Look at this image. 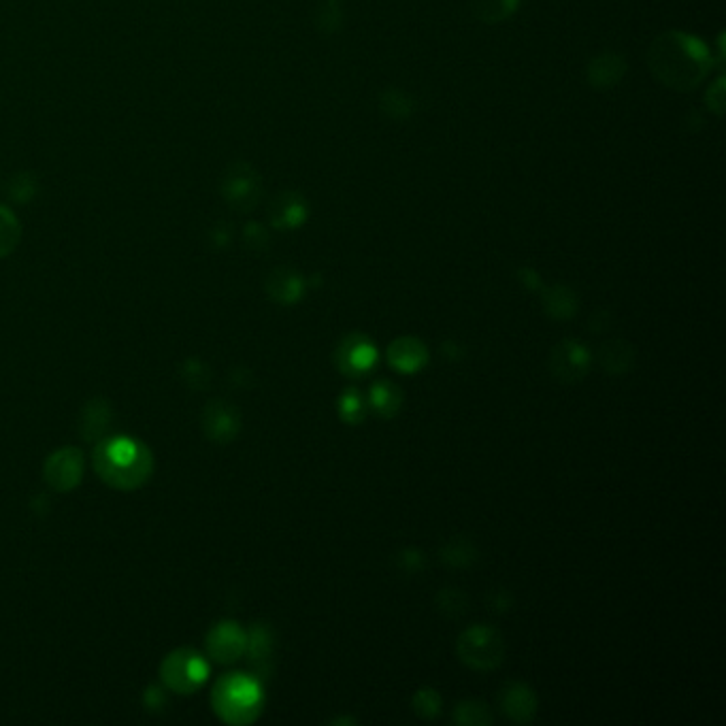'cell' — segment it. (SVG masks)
Masks as SVG:
<instances>
[{
	"label": "cell",
	"mask_w": 726,
	"mask_h": 726,
	"mask_svg": "<svg viewBox=\"0 0 726 726\" xmlns=\"http://www.w3.org/2000/svg\"><path fill=\"white\" fill-rule=\"evenodd\" d=\"M648 62L656 79L673 90L699 86L709 71L707 49L680 32L658 37L650 47Z\"/></svg>",
	"instance_id": "cell-1"
},
{
	"label": "cell",
	"mask_w": 726,
	"mask_h": 726,
	"mask_svg": "<svg viewBox=\"0 0 726 726\" xmlns=\"http://www.w3.org/2000/svg\"><path fill=\"white\" fill-rule=\"evenodd\" d=\"M94 469L111 488L135 490L150 480L154 458L139 441L107 439L94 450Z\"/></svg>",
	"instance_id": "cell-2"
},
{
	"label": "cell",
	"mask_w": 726,
	"mask_h": 726,
	"mask_svg": "<svg viewBox=\"0 0 726 726\" xmlns=\"http://www.w3.org/2000/svg\"><path fill=\"white\" fill-rule=\"evenodd\" d=\"M211 703L228 724H250L260 716L262 690L250 675L230 673L213 688Z\"/></svg>",
	"instance_id": "cell-3"
},
{
	"label": "cell",
	"mask_w": 726,
	"mask_h": 726,
	"mask_svg": "<svg viewBox=\"0 0 726 726\" xmlns=\"http://www.w3.org/2000/svg\"><path fill=\"white\" fill-rule=\"evenodd\" d=\"M456 654L467 667L475 671H490L503 663L505 641L492 626L475 624L458 637Z\"/></svg>",
	"instance_id": "cell-4"
},
{
	"label": "cell",
	"mask_w": 726,
	"mask_h": 726,
	"mask_svg": "<svg viewBox=\"0 0 726 726\" xmlns=\"http://www.w3.org/2000/svg\"><path fill=\"white\" fill-rule=\"evenodd\" d=\"M209 675L207 660L194 650H175L171 652L160 667V678L164 686L188 695L201 686Z\"/></svg>",
	"instance_id": "cell-5"
},
{
	"label": "cell",
	"mask_w": 726,
	"mask_h": 726,
	"mask_svg": "<svg viewBox=\"0 0 726 726\" xmlns=\"http://www.w3.org/2000/svg\"><path fill=\"white\" fill-rule=\"evenodd\" d=\"M222 196L237 211H252L262 194L260 175L247 162L230 164L222 177Z\"/></svg>",
	"instance_id": "cell-6"
},
{
	"label": "cell",
	"mask_w": 726,
	"mask_h": 726,
	"mask_svg": "<svg viewBox=\"0 0 726 726\" xmlns=\"http://www.w3.org/2000/svg\"><path fill=\"white\" fill-rule=\"evenodd\" d=\"M550 371L560 384H575L590 371V352L580 341L558 343L550 354Z\"/></svg>",
	"instance_id": "cell-7"
},
{
	"label": "cell",
	"mask_w": 726,
	"mask_h": 726,
	"mask_svg": "<svg viewBox=\"0 0 726 726\" xmlns=\"http://www.w3.org/2000/svg\"><path fill=\"white\" fill-rule=\"evenodd\" d=\"M84 475V456L77 448H64L45 462V482L58 492L73 490Z\"/></svg>",
	"instance_id": "cell-8"
},
{
	"label": "cell",
	"mask_w": 726,
	"mask_h": 726,
	"mask_svg": "<svg viewBox=\"0 0 726 726\" xmlns=\"http://www.w3.org/2000/svg\"><path fill=\"white\" fill-rule=\"evenodd\" d=\"M335 360L341 373L350 377H360L373 369V365L377 362V352L367 337L350 335L341 341Z\"/></svg>",
	"instance_id": "cell-9"
},
{
	"label": "cell",
	"mask_w": 726,
	"mask_h": 726,
	"mask_svg": "<svg viewBox=\"0 0 726 726\" xmlns=\"http://www.w3.org/2000/svg\"><path fill=\"white\" fill-rule=\"evenodd\" d=\"M247 650V635L235 622H222L207 635V652L218 663H235Z\"/></svg>",
	"instance_id": "cell-10"
},
{
	"label": "cell",
	"mask_w": 726,
	"mask_h": 726,
	"mask_svg": "<svg viewBox=\"0 0 726 726\" xmlns=\"http://www.w3.org/2000/svg\"><path fill=\"white\" fill-rule=\"evenodd\" d=\"M501 709L518 724H528L537 714V695L531 686L522 682H511L501 690Z\"/></svg>",
	"instance_id": "cell-11"
},
{
	"label": "cell",
	"mask_w": 726,
	"mask_h": 726,
	"mask_svg": "<svg viewBox=\"0 0 726 726\" xmlns=\"http://www.w3.org/2000/svg\"><path fill=\"white\" fill-rule=\"evenodd\" d=\"M388 362L401 373H416L426 367L428 350L426 345L416 337H399L390 343Z\"/></svg>",
	"instance_id": "cell-12"
},
{
	"label": "cell",
	"mask_w": 726,
	"mask_h": 726,
	"mask_svg": "<svg viewBox=\"0 0 726 726\" xmlns=\"http://www.w3.org/2000/svg\"><path fill=\"white\" fill-rule=\"evenodd\" d=\"M239 414L237 411L222 403V401H213L207 409H205V433L216 439V441H228L233 439L239 431Z\"/></svg>",
	"instance_id": "cell-13"
},
{
	"label": "cell",
	"mask_w": 726,
	"mask_h": 726,
	"mask_svg": "<svg viewBox=\"0 0 726 726\" xmlns=\"http://www.w3.org/2000/svg\"><path fill=\"white\" fill-rule=\"evenodd\" d=\"M269 216L277 228H296V226H301L307 218V205L301 194L282 192L271 203Z\"/></svg>",
	"instance_id": "cell-14"
},
{
	"label": "cell",
	"mask_w": 726,
	"mask_h": 726,
	"mask_svg": "<svg viewBox=\"0 0 726 726\" xmlns=\"http://www.w3.org/2000/svg\"><path fill=\"white\" fill-rule=\"evenodd\" d=\"M635 348L624 339H612L607 341L601 352H599V362L601 367L612 373V375H622L629 373L635 367Z\"/></svg>",
	"instance_id": "cell-15"
},
{
	"label": "cell",
	"mask_w": 726,
	"mask_h": 726,
	"mask_svg": "<svg viewBox=\"0 0 726 726\" xmlns=\"http://www.w3.org/2000/svg\"><path fill=\"white\" fill-rule=\"evenodd\" d=\"M267 292L277 303H296L303 296V279L292 269H277L267 279Z\"/></svg>",
	"instance_id": "cell-16"
},
{
	"label": "cell",
	"mask_w": 726,
	"mask_h": 726,
	"mask_svg": "<svg viewBox=\"0 0 726 726\" xmlns=\"http://www.w3.org/2000/svg\"><path fill=\"white\" fill-rule=\"evenodd\" d=\"M369 403L375 409V414L382 418H392L401 409L403 394L392 382H379L369 392Z\"/></svg>",
	"instance_id": "cell-17"
},
{
	"label": "cell",
	"mask_w": 726,
	"mask_h": 726,
	"mask_svg": "<svg viewBox=\"0 0 726 726\" xmlns=\"http://www.w3.org/2000/svg\"><path fill=\"white\" fill-rule=\"evenodd\" d=\"M624 69H626L624 60L620 56L609 54V56H601L597 60H592L590 69H588V77H590V81L594 86H599V88L607 86L609 88V86H614L616 81L622 77Z\"/></svg>",
	"instance_id": "cell-18"
},
{
	"label": "cell",
	"mask_w": 726,
	"mask_h": 726,
	"mask_svg": "<svg viewBox=\"0 0 726 726\" xmlns=\"http://www.w3.org/2000/svg\"><path fill=\"white\" fill-rule=\"evenodd\" d=\"M546 311L556 320H569L577 311V296L567 286H554L543 294Z\"/></svg>",
	"instance_id": "cell-19"
},
{
	"label": "cell",
	"mask_w": 726,
	"mask_h": 726,
	"mask_svg": "<svg viewBox=\"0 0 726 726\" xmlns=\"http://www.w3.org/2000/svg\"><path fill=\"white\" fill-rule=\"evenodd\" d=\"M441 560L445 565L454 567V569L469 567L477 560L475 543L465 539V537H454V539H450L448 543H443V546H441Z\"/></svg>",
	"instance_id": "cell-20"
},
{
	"label": "cell",
	"mask_w": 726,
	"mask_h": 726,
	"mask_svg": "<svg viewBox=\"0 0 726 726\" xmlns=\"http://www.w3.org/2000/svg\"><path fill=\"white\" fill-rule=\"evenodd\" d=\"M518 0H473V13L482 22H503L514 13Z\"/></svg>",
	"instance_id": "cell-21"
},
{
	"label": "cell",
	"mask_w": 726,
	"mask_h": 726,
	"mask_svg": "<svg viewBox=\"0 0 726 726\" xmlns=\"http://www.w3.org/2000/svg\"><path fill=\"white\" fill-rule=\"evenodd\" d=\"M452 718L460 726H488L494 720L490 707L480 703V701H462V703H458Z\"/></svg>",
	"instance_id": "cell-22"
},
{
	"label": "cell",
	"mask_w": 726,
	"mask_h": 726,
	"mask_svg": "<svg viewBox=\"0 0 726 726\" xmlns=\"http://www.w3.org/2000/svg\"><path fill=\"white\" fill-rule=\"evenodd\" d=\"M22 228L18 218L7 207H0V258L9 256L18 247Z\"/></svg>",
	"instance_id": "cell-23"
},
{
	"label": "cell",
	"mask_w": 726,
	"mask_h": 726,
	"mask_svg": "<svg viewBox=\"0 0 726 726\" xmlns=\"http://www.w3.org/2000/svg\"><path fill=\"white\" fill-rule=\"evenodd\" d=\"M437 609L448 618H460L467 614V605H469V597L458 588H443L437 594Z\"/></svg>",
	"instance_id": "cell-24"
},
{
	"label": "cell",
	"mask_w": 726,
	"mask_h": 726,
	"mask_svg": "<svg viewBox=\"0 0 726 726\" xmlns=\"http://www.w3.org/2000/svg\"><path fill=\"white\" fill-rule=\"evenodd\" d=\"M414 709L420 718H435L441 712V697L433 688H422L414 695Z\"/></svg>",
	"instance_id": "cell-25"
},
{
	"label": "cell",
	"mask_w": 726,
	"mask_h": 726,
	"mask_svg": "<svg viewBox=\"0 0 726 726\" xmlns=\"http://www.w3.org/2000/svg\"><path fill=\"white\" fill-rule=\"evenodd\" d=\"M382 109L390 115V118H407L411 111V103L407 101V96L403 92L392 90V92L384 94Z\"/></svg>",
	"instance_id": "cell-26"
},
{
	"label": "cell",
	"mask_w": 726,
	"mask_h": 726,
	"mask_svg": "<svg viewBox=\"0 0 726 726\" xmlns=\"http://www.w3.org/2000/svg\"><path fill=\"white\" fill-rule=\"evenodd\" d=\"M362 414H365V405H362L360 396L356 390H348L341 399V416L345 422H360Z\"/></svg>",
	"instance_id": "cell-27"
}]
</instances>
